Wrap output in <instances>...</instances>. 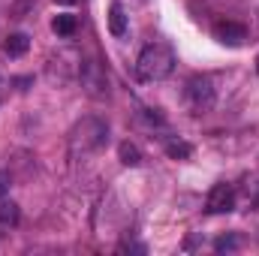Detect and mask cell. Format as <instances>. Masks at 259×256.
I'll return each instance as SVG.
<instances>
[{
	"label": "cell",
	"mask_w": 259,
	"mask_h": 256,
	"mask_svg": "<svg viewBox=\"0 0 259 256\" xmlns=\"http://www.w3.org/2000/svg\"><path fill=\"white\" fill-rule=\"evenodd\" d=\"M136 69H139V75L145 81H163L175 69V55H172V49L166 42H151V46L142 49V55L136 61Z\"/></svg>",
	"instance_id": "cell-1"
},
{
	"label": "cell",
	"mask_w": 259,
	"mask_h": 256,
	"mask_svg": "<svg viewBox=\"0 0 259 256\" xmlns=\"http://www.w3.org/2000/svg\"><path fill=\"white\" fill-rule=\"evenodd\" d=\"M109 139V124L100 121V118H81L75 127L69 130V145H72V154H94L106 145Z\"/></svg>",
	"instance_id": "cell-2"
},
{
	"label": "cell",
	"mask_w": 259,
	"mask_h": 256,
	"mask_svg": "<svg viewBox=\"0 0 259 256\" xmlns=\"http://www.w3.org/2000/svg\"><path fill=\"white\" fill-rule=\"evenodd\" d=\"M184 100H187V109H190L193 115H205V112H211V109H214V100H217L211 78H205V75H193V78L187 81V88H184Z\"/></svg>",
	"instance_id": "cell-3"
},
{
	"label": "cell",
	"mask_w": 259,
	"mask_h": 256,
	"mask_svg": "<svg viewBox=\"0 0 259 256\" xmlns=\"http://www.w3.org/2000/svg\"><path fill=\"white\" fill-rule=\"evenodd\" d=\"M232 208H235V190L229 184H214L205 199V211L208 214H229Z\"/></svg>",
	"instance_id": "cell-4"
},
{
	"label": "cell",
	"mask_w": 259,
	"mask_h": 256,
	"mask_svg": "<svg viewBox=\"0 0 259 256\" xmlns=\"http://www.w3.org/2000/svg\"><path fill=\"white\" fill-rule=\"evenodd\" d=\"M214 39L223 42V46H229V49H238V46H244L247 30L238 21H220V24H214Z\"/></svg>",
	"instance_id": "cell-5"
},
{
	"label": "cell",
	"mask_w": 259,
	"mask_h": 256,
	"mask_svg": "<svg viewBox=\"0 0 259 256\" xmlns=\"http://www.w3.org/2000/svg\"><path fill=\"white\" fill-rule=\"evenodd\" d=\"M81 84L88 88V94H91V97H106V91H109L106 72L100 69V64H94V61L81 66Z\"/></svg>",
	"instance_id": "cell-6"
},
{
	"label": "cell",
	"mask_w": 259,
	"mask_h": 256,
	"mask_svg": "<svg viewBox=\"0 0 259 256\" xmlns=\"http://www.w3.org/2000/svg\"><path fill=\"white\" fill-rule=\"evenodd\" d=\"M127 27H130V18H127V12H124V6L121 3H112L109 6V33L115 39H124L127 36Z\"/></svg>",
	"instance_id": "cell-7"
},
{
	"label": "cell",
	"mask_w": 259,
	"mask_h": 256,
	"mask_svg": "<svg viewBox=\"0 0 259 256\" xmlns=\"http://www.w3.org/2000/svg\"><path fill=\"white\" fill-rule=\"evenodd\" d=\"M27 46H30V39H27L24 33H12V36H6V42H3V49H6L9 58H21V55L27 52Z\"/></svg>",
	"instance_id": "cell-8"
},
{
	"label": "cell",
	"mask_w": 259,
	"mask_h": 256,
	"mask_svg": "<svg viewBox=\"0 0 259 256\" xmlns=\"http://www.w3.org/2000/svg\"><path fill=\"white\" fill-rule=\"evenodd\" d=\"M118 157H121L124 166H133V169L142 166V151H139L133 142H121V145H118Z\"/></svg>",
	"instance_id": "cell-9"
},
{
	"label": "cell",
	"mask_w": 259,
	"mask_h": 256,
	"mask_svg": "<svg viewBox=\"0 0 259 256\" xmlns=\"http://www.w3.org/2000/svg\"><path fill=\"white\" fill-rule=\"evenodd\" d=\"M52 30H55L58 36H72V33H75V15H69V12L55 15V18H52Z\"/></svg>",
	"instance_id": "cell-10"
},
{
	"label": "cell",
	"mask_w": 259,
	"mask_h": 256,
	"mask_svg": "<svg viewBox=\"0 0 259 256\" xmlns=\"http://www.w3.org/2000/svg\"><path fill=\"white\" fill-rule=\"evenodd\" d=\"M166 154H169L172 160H187V157L193 154V148H190V142H184V139H169V142H166Z\"/></svg>",
	"instance_id": "cell-11"
},
{
	"label": "cell",
	"mask_w": 259,
	"mask_h": 256,
	"mask_svg": "<svg viewBox=\"0 0 259 256\" xmlns=\"http://www.w3.org/2000/svg\"><path fill=\"white\" fill-rule=\"evenodd\" d=\"M18 223V205L15 202H0V229H12Z\"/></svg>",
	"instance_id": "cell-12"
},
{
	"label": "cell",
	"mask_w": 259,
	"mask_h": 256,
	"mask_svg": "<svg viewBox=\"0 0 259 256\" xmlns=\"http://www.w3.org/2000/svg\"><path fill=\"white\" fill-rule=\"evenodd\" d=\"M238 247V238L235 235H220L217 241H214V250L217 253H223V250H235Z\"/></svg>",
	"instance_id": "cell-13"
},
{
	"label": "cell",
	"mask_w": 259,
	"mask_h": 256,
	"mask_svg": "<svg viewBox=\"0 0 259 256\" xmlns=\"http://www.w3.org/2000/svg\"><path fill=\"white\" fill-rule=\"evenodd\" d=\"M9 190V172H0V196H6Z\"/></svg>",
	"instance_id": "cell-14"
},
{
	"label": "cell",
	"mask_w": 259,
	"mask_h": 256,
	"mask_svg": "<svg viewBox=\"0 0 259 256\" xmlns=\"http://www.w3.org/2000/svg\"><path fill=\"white\" fill-rule=\"evenodd\" d=\"M55 3H75V0H55Z\"/></svg>",
	"instance_id": "cell-15"
},
{
	"label": "cell",
	"mask_w": 259,
	"mask_h": 256,
	"mask_svg": "<svg viewBox=\"0 0 259 256\" xmlns=\"http://www.w3.org/2000/svg\"><path fill=\"white\" fill-rule=\"evenodd\" d=\"M256 69H259V58H256Z\"/></svg>",
	"instance_id": "cell-16"
}]
</instances>
